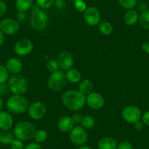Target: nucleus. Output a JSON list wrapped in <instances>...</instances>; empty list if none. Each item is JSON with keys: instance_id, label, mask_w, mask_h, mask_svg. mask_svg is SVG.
<instances>
[{"instance_id": "27", "label": "nucleus", "mask_w": 149, "mask_h": 149, "mask_svg": "<svg viewBox=\"0 0 149 149\" xmlns=\"http://www.w3.org/2000/svg\"><path fill=\"white\" fill-rule=\"evenodd\" d=\"M81 127L85 128L86 130H89L93 128L95 125V119L91 116L87 115L83 117L82 121L81 122Z\"/></svg>"}, {"instance_id": "24", "label": "nucleus", "mask_w": 149, "mask_h": 149, "mask_svg": "<svg viewBox=\"0 0 149 149\" xmlns=\"http://www.w3.org/2000/svg\"><path fill=\"white\" fill-rule=\"evenodd\" d=\"M139 22L140 25L145 29L149 30V10H145L142 11L139 15Z\"/></svg>"}, {"instance_id": "38", "label": "nucleus", "mask_w": 149, "mask_h": 149, "mask_svg": "<svg viewBox=\"0 0 149 149\" xmlns=\"http://www.w3.org/2000/svg\"><path fill=\"white\" fill-rule=\"evenodd\" d=\"M83 117L84 116H82V114L79 113H76L73 114L72 116V118L74 124H80L82 121Z\"/></svg>"}, {"instance_id": "1", "label": "nucleus", "mask_w": 149, "mask_h": 149, "mask_svg": "<svg viewBox=\"0 0 149 149\" xmlns=\"http://www.w3.org/2000/svg\"><path fill=\"white\" fill-rule=\"evenodd\" d=\"M63 104L71 110H81L86 103V96L82 94L79 90H68L61 95Z\"/></svg>"}, {"instance_id": "20", "label": "nucleus", "mask_w": 149, "mask_h": 149, "mask_svg": "<svg viewBox=\"0 0 149 149\" xmlns=\"http://www.w3.org/2000/svg\"><path fill=\"white\" fill-rule=\"evenodd\" d=\"M66 74V78H67V81L72 84H77L81 81L82 75L81 72L77 69L71 68L67 71Z\"/></svg>"}, {"instance_id": "11", "label": "nucleus", "mask_w": 149, "mask_h": 149, "mask_svg": "<svg viewBox=\"0 0 149 149\" xmlns=\"http://www.w3.org/2000/svg\"><path fill=\"white\" fill-rule=\"evenodd\" d=\"M19 23L13 18H6L0 21V30L5 34L14 35L19 31Z\"/></svg>"}, {"instance_id": "18", "label": "nucleus", "mask_w": 149, "mask_h": 149, "mask_svg": "<svg viewBox=\"0 0 149 149\" xmlns=\"http://www.w3.org/2000/svg\"><path fill=\"white\" fill-rule=\"evenodd\" d=\"M118 143L112 137H104L97 143L98 149H117Z\"/></svg>"}, {"instance_id": "25", "label": "nucleus", "mask_w": 149, "mask_h": 149, "mask_svg": "<svg viewBox=\"0 0 149 149\" xmlns=\"http://www.w3.org/2000/svg\"><path fill=\"white\" fill-rule=\"evenodd\" d=\"M99 30L100 33L104 35H110L113 31V27L110 23L104 21L99 24Z\"/></svg>"}, {"instance_id": "33", "label": "nucleus", "mask_w": 149, "mask_h": 149, "mask_svg": "<svg viewBox=\"0 0 149 149\" xmlns=\"http://www.w3.org/2000/svg\"><path fill=\"white\" fill-rule=\"evenodd\" d=\"M24 141L21 140H18V139L15 138L13 139L11 143L10 144V146L11 149H24V144L23 143Z\"/></svg>"}, {"instance_id": "19", "label": "nucleus", "mask_w": 149, "mask_h": 149, "mask_svg": "<svg viewBox=\"0 0 149 149\" xmlns=\"http://www.w3.org/2000/svg\"><path fill=\"white\" fill-rule=\"evenodd\" d=\"M139 21V14L136 10H127L124 15V21L127 26L135 25Z\"/></svg>"}, {"instance_id": "21", "label": "nucleus", "mask_w": 149, "mask_h": 149, "mask_svg": "<svg viewBox=\"0 0 149 149\" xmlns=\"http://www.w3.org/2000/svg\"><path fill=\"white\" fill-rule=\"evenodd\" d=\"M33 5V0H16L15 8L18 12L26 13L29 10Z\"/></svg>"}, {"instance_id": "45", "label": "nucleus", "mask_w": 149, "mask_h": 149, "mask_svg": "<svg viewBox=\"0 0 149 149\" xmlns=\"http://www.w3.org/2000/svg\"><path fill=\"white\" fill-rule=\"evenodd\" d=\"M78 149H92L91 147L88 146H86V145H84V146H81L78 147Z\"/></svg>"}, {"instance_id": "4", "label": "nucleus", "mask_w": 149, "mask_h": 149, "mask_svg": "<svg viewBox=\"0 0 149 149\" xmlns=\"http://www.w3.org/2000/svg\"><path fill=\"white\" fill-rule=\"evenodd\" d=\"M29 102L22 95H13L8 98L6 107L8 112L13 114H21L28 110Z\"/></svg>"}, {"instance_id": "10", "label": "nucleus", "mask_w": 149, "mask_h": 149, "mask_svg": "<svg viewBox=\"0 0 149 149\" xmlns=\"http://www.w3.org/2000/svg\"><path fill=\"white\" fill-rule=\"evenodd\" d=\"M32 42L27 38H21L14 45V51L19 56H26L33 51Z\"/></svg>"}, {"instance_id": "28", "label": "nucleus", "mask_w": 149, "mask_h": 149, "mask_svg": "<svg viewBox=\"0 0 149 149\" xmlns=\"http://www.w3.org/2000/svg\"><path fill=\"white\" fill-rule=\"evenodd\" d=\"M118 4L124 9H133L137 5V0H118Z\"/></svg>"}, {"instance_id": "12", "label": "nucleus", "mask_w": 149, "mask_h": 149, "mask_svg": "<svg viewBox=\"0 0 149 149\" xmlns=\"http://www.w3.org/2000/svg\"><path fill=\"white\" fill-rule=\"evenodd\" d=\"M84 18L86 23L89 26H97L100 24L101 15L98 10L94 7H88L84 13Z\"/></svg>"}, {"instance_id": "2", "label": "nucleus", "mask_w": 149, "mask_h": 149, "mask_svg": "<svg viewBox=\"0 0 149 149\" xmlns=\"http://www.w3.org/2000/svg\"><path fill=\"white\" fill-rule=\"evenodd\" d=\"M30 26L35 31H42L48 22V15L45 10H42L38 5H33L31 9Z\"/></svg>"}, {"instance_id": "14", "label": "nucleus", "mask_w": 149, "mask_h": 149, "mask_svg": "<svg viewBox=\"0 0 149 149\" xmlns=\"http://www.w3.org/2000/svg\"><path fill=\"white\" fill-rule=\"evenodd\" d=\"M86 103L89 107L94 110H100L104 106V97L97 92H91L86 96Z\"/></svg>"}, {"instance_id": "15", "label": "nucleus", "mask_w": 149, "mask_h": 149, "mask_svg": "<svg viewBox=\"0 0 149 149\" xmlns=\"http://www.w3.org/2000/svg\"><path fill=\"white\" fill-rule=\"evenodd\" d=\"M5 67L8 70V72L11 74H19L22 70L23 64L21 60L18 58H10L6 62Z\"/></svg>"}, {"instance_id": "22", "label": "nucleus", "mask_w": 149, "mask_h": 149, "mask_svg": "<svg viewBox=\"0 0 149 149\" xmlns=\"http://www.w3.org/2000/svg\"><path fill=\"white\" fill-rule=\"evenodd\" d=\"M93 90V84L90 80L84 79L81 81L79 84V91L82 94L88 95Z\"/></svg>"}, {"instance_id": "46", "label": "nucleus", "mask_w": 149, "mask_h": 149, "mask_svg": "<svg viewBox=\"0 0 149 149\" xmlns=\"http://www.w3.org/2000/svg\"><path fill=\"white\" fill-rule=\"evenodd\" d=\"M3 107H4L3 100H2V99L0 97V112L2 110V109H3Z\"/></svg>"}, {"instance_id": "17", "label": "nucleus", "mask_w": 149, "mask_h": 149, "mask_svg": "<svg viewBox=\"0 0 149 149\" xmlns=\"http://www.w3.org/2000/svg\"><path fill=\"white\" fill-rule=\"evenodd\" d=\"M57 127L60 131L63 132H69L74 127V122L72 117L63 116L58 120Z\"/></svg>"}, {"instance_id": "39", "label": "nucleus", "mask_w": 149, "mask_h": 149, "mask_svg": "<svg viewBox=\"0 0 149 149\" xmlns=\"http://www.w3.org/2000/svg\"><path fill=\"white\" fill-rule=\"evenodd\" d=\"M141 120L143 124H144V125L149 127V110L145 112L144 113L142 114Z\"/></svg>"}, {"instance_id": "9", "label": "nucleus", "mask_w": 149, "mask_h": 149, "mask_svg": "<svg viewBox=\"0 0 149 149\" xmlns=\"http://www.w3.org/2000/svg\"><path fill=\"white\" fill-rule=\"evenodd\" d=\"M46 113V107L42 102H34L29 106V116L32 120L38 121L45 116Z\"/></svg>"}, {"instance_id": "8", "label": "nucleus", "mask_w": 149, "mask_h": 149, "mask_svg": "<svg viewBox=\"0 0 149 149\" xmlns=\"http://www.w3.org/2000/svg\"><path fill=\"white\" fill-rule=\"evenodd\" d=\"M122 118L126 122L133 124L141 120L142 113L140 109L135 105H128L121 112Z\"/></svg>"}, {"instance_id": "7", "label": "nucleus", "mask_w": 149, "mask_h": 149, "mask_svg": "<svg viewBox=\"0 0 149 149\" xmlns=\"http://www.w3.org/2000/svg\"><path fill=\"white\" fill-rule=\"evenodd\" d=\"M70 139L75 146H84L88 140V133L86 130L81 126L74 127L70 132Z\"/></svg>"}, {"instance_id": "23", "label": "nucleus", "mask_w": 149, "mask_h": 149, "mask_svg": "<svg viewBox=\"0 0 149 149\" xmlns=\"http://www.w3.org/2000/svg\"><path fill=\"white\" fill-rule=\"evenodd\" d=\"M14 134L9 130H0V143L10 145L13 140Z\"/></svg>"}, {"instance_id": "32", "label": "nucleus", "mask_w": 149, "mask_h": 149, "mask_svg": "<svg viewBox=\"0 0 149 149\" xmlns=\"http://www.w3.org/2000/svg\"><path fill=\"white\" fill-rule=\"evenodd\" d=\"M74 7L77 10L81 13H84L87 8L86 4L84 0H74Z\"/></svg>"}, {"instance_id": "6", "label": "nucleus", "mask_w": 149, "mask_h": 149, "mask_svg": "<svg viewBox=\"0 0 149 149\" xmlns=\"http://www.w3.org/2000/svg\"><path fill=\"white\" fill-rule=\"evenodd\" d=\"M67 81L65 73L61 70H58L51 73L48 80V86L51 91H61L66 86Z\"/></svg>"}, {"instance_id": "34", "label": "nucleus", "mask_w": 149, "mask_h": 149, "mask_svg": "<svg viewBox=\"0 0 149 149\" xmlns=\"http://www.w3.org/2000/svg\"><path fill=\"white\" fill-rule=\"evenodd\" d=\"M117 149H133V146L130 141L124 140L118 143Z\"/></svg>"}, {"instance_id": "47", "label": "nucleus", "mask_w": 149, "mask_h": 149, "mask_svg": "<svg viewBox=\"0 0 149 149\" xmlns=\"http://www.w3.org/2000/svg\"><path fill=\"white\" fill-rule=\"evenodd\" d=\"M69 1H73V2H74V0H69Z\"/></svg>"}, {"instance_id": "16", "label": "nucleus", "mask_w": 149, "mask_h": 149, "mask_svg": "<svg viewBox=\"0 0 149 149\" xmlns=\"http://www.w3.org/2000/svg\"><path fill=\"white\" fill-rule=\"evenodd\" d=\"M13 125V118L10 112H0V130H10Z\"/></svg>"}, {"instance_id": "41", "label": "nucleus", "mask_w": 149, "mask_h": 149, "mask_svg": "<svg viewBox=\"0 0 149 149\" xmlns=\"http://www.w3.org/2000/svg\"><path fill=\"white\" fill-rule=\"evenodd\" d=\"M134 129H135L137 131H141V130L143 129V127H144V124L143 123V121L140 120V121L134 123Z\"/></svg>"}, {"instance_id": "29", "label": "nucleus", "mask_w": 149, "mask_h": 149, "mask_svg": "<svg viewBox=\"0 0 149 149\" xmlns=\"http://www.w3.org/2000/svg\"><path fill=\"white\" fill-rule=\"evenodd\" d=\"M10 73L8 72L6 67L0 64V84H5L8 81L10 77Z\"/></svg>"}, {"instance_id": "5", "label": "nucleus", "mask_w": 149, "mask_h": 149, "mask_svg": "<svg viewBox=\"0 0 149 149\" xmlns=\"http://www.w3.org/2000/svg\"><path fill=\"white\" fill-rule=\"evenodd\" d=\"M10 91L14 95H23L28 89V81L22 74H13L8 80Z\"/></svg>"}, {"instance_id": "37", "label": "nucleus", "mask_w": 149, "mask_h": 149, "mask_svg": "<svg viewBox=\"0 0 149 149\" xmlns=\"http://www.w3.org/2000/svg\"><path fill=\"white\" fill-rule=\"evenodd\" d=\"M7 5L3 0H0V18L5 15L7 12Z\"/></svg>"}, {"instance_id": "36", "label": "nucleus", "mask_w": 149, "mask_h": 149, "mask_svg": "<svg viewBox=\"0 0 149 149\" xmlns=\"http://www.w3.org/2000/svg\"><path fill=\"white\" fill-rule=\"evenodd\" d=\"M24 149H42V146L39 143H36V142H32V143H29L28 145L24 147Z\"/></svg>"}, {"instance_id": "30", "label": "nucleus", "mask_w": 149, "mask_h": 149, "mask_svg": "<svg viewBox=\"0 0 149 149\" xmlns=\"http://www.w3.org/2000/svg\"><path fill=\"white\" fill-rule=\"evenodd\" d=\"M54 1L55 0H36V4H37L41 9L47 10L51 8V6L54 5Z\"/></svg>"}, {"instance_id": "13", "label": "nucleus", "mask_w": 149, "mask_h": 149, "mask_svg": "<svg viewBox=\"0 0 149 149\" xmlns=\"http://www.w3.org/2000/svg\"><path fill=\"white\" fill-rule=\"evenodd\" d=\"M56 61L58 62L59 68L65 71L72 68L73 64H74V58H73L72 55L71 53L67 51L60 52L57 56Z\"/></svg>"}, {"instance_id": "43", "label": "nucleus", "mask_w": 149, "mask_h": 149, "mask_svg": "<svg viewBox=\"0 0 149 149\" xmlns=\"http://www.w3.org/2000/svg\"><path fill=\"white\" fill-rule=\"evenodd\" d=\"M5 42V34L0 30V48L3 45Z\"/></svg>"}, {"instance_id": "42", "label": "nucleus", "mask_w": 149, "mask_h": 149, "mask_svg": "<svg viewBox=\"0 0 149 149\" xmlns=\"http://www.w3.org/2000/svg\"><path fill=\"white\" fill-rule=\"evenodd\" d=\"M142 49L146 54H149V42H145L142 45Z\"/></svg>"}, {"instance_id": "44", "label": "nucleus", "mask_w": 149, "mask_h": 149, "mask_svg": "<svg viewBox=\"0 0 149 149\" xmlns=\"http://www.w3.org/2000/svg\"><path fill=\"white\" fill-rule=\"evenodd\" d=\"M26 18V14L24 12H19L18 14V19L19 20V21H24V19H25Z\"/></svg>"}, {"instance_id": "35", "label": "nucleus", "mask_w": 149, "mask_h": 149, "mask_svg": "<svg viewBox=\"0 0 149 149\" xmlns=\"http://www.w3.org/2000/svg\"><path fill=\"white\" fill-rule=\"evenodd\" d=\"M9 91L10 88L9 86H8V84H6V83L0 84V95H6V94H8V93L9 92Z\"/></svg>"}, {"instance_id": "48", "label": "nucleus", "mask_w": 149, "mask_h": 149, "mask_svg": "<svg viewBox=\"0 0 149 149\" xmlns=\"http://www.w3.org/2000/svg\"><path fill=\"white\" fill-rule=\"evenodd\" d=\"M148 41H149V34H148Z\"/></svg>"}, {"instance_id": "26", "label": "nucleus", "mask_w": 149, "mask_h": 149, "mask_svg": "<svg viewBox=\"0 0 149 149\" xmlns=\"http://www.w3.org/2000/svg\"><path fill=\"white\" fill-rule=\"evenodd\" d=\"M47 138H48V133L45 130L41 129V130H36V132L34 136V141L36 143L41 144V143L46 141Z\"/></svg>"}, {"instance_id": "31", "label": "nucleus", "mask_w": 149, "mask_h": 149, "mask_svg": "<svg viewBox=\"0 0 149 149\" xmlns=\"http://www.w3.org/2000/svg\"><path fill=\"white\" fill-rule=\"evenodd\" d=\"M46 68L51 73L56 72L58 70V64L56 60L55 59H48L46 62Z\"/></svg>"}, {"instance_id": "40", "label": "nucleus", "mask_w": 149, "mask_h": 149, "mask_svg": "<svg viewBox=\"0 0 149 149\" xmlns=\"http://www.w3.org/2000/svg\"><path fill=\"white\" fill-rule=\"evenodd\" d=\"M65 1L64 0H55L54 5L58 10H61L65 7Z\"/></svg>"}, {"instance_id": "3", "label": "nucleus", "mask_w": 149, "mask_h": 149, "mask_svg": "<svg viewBox=\"0 0 149 149\" xmlns=\"http://www.w3.org/2000/svg\"><path fill=\"white\" fill-rule=\"evenodd\" d=\"M36 128L32 123L29 121H23L18 122L15 126L13 130V134L15 138L22 141H28L34 139V134L36 132Z\"/></svg>"}]
</instances>
